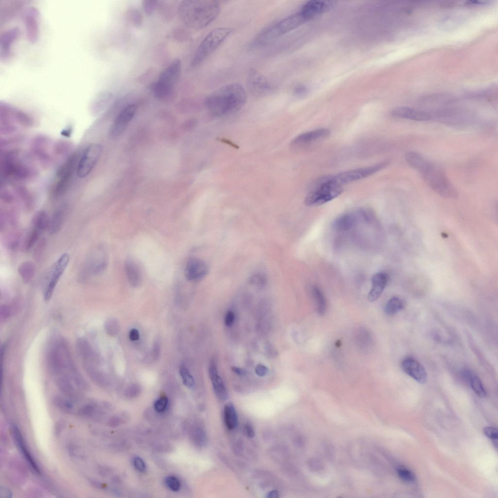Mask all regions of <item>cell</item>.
I'll list each match as a JSON object with an SVG mask.
<instances>
[{
  "label": "cell",
  "instance_id": "1",
  "mask_svg": "<svg viewBox=\"0 0 498 498\" xmlns=\"http://www.w3.org/2000/svg\"><path fill=\"white\" fill-rule=\"evenodd\" d=\"M220 7L213 0H185L179 3L178 13L181 22L195 30L202 29L218 16Z\"/></svg>",
  "mask_w": 498,
  "mask_h": 498
},
{
  "label": "cell",
  "instance_id": "2",
  "mask_svg": "<svg viewBox=\"0 0 498 498\" xmlns=\"http://www.w3.org/2000/svg\"><path fill=\"white\" fill-rule=\"evenodd\" d=\"M246 100L244 88L240 84L234 83L221 87L211 93L206 98L205 103L212 115L221 117L239 110Z\"/></svg>",
  "mask_w": 498,
  "mask_h": 498
},
{
  "label": "cell",
  "instance_id": "3",
  "mask_svg": "<svg viewBox=\"0 0 498 498\" xmlns=\"http://www.w3.org/2000/svg\"><path fill=\"white\" fill-rule=\"evenodd\" d=\"M426 184L439 196L448 199H456L458 192L444 171L432 163L421 173Z\"/></svg>",
  "mask_w": 498,
  "mask_h": 498
},
{
  "label": "cell",
  "instance_id": "4",
  "mask_svg": "<svg viewBox=\"0 0 498 498\" xmlns=\"http://www.w3.org/2000/svg\"><path fill=\"white\" fill-rule=\"evenodd\" d=\"M230 28L220 27L210 32L197 49L191 61V66L196 67L204 61L232 33Z\"/></svg>",
  "mask_w": 498,
  "mask_h": 498
},
{
  "label": "cell",
  "instance_id": "5",
  "mask_svg": "<svg viewBox=\"0 0 498 498\" xmlns=\"http://www.w3.org/2000/svg\"><path fill=\"white\" fill-rule=\"evenodd\" d=\"M307 21L302 13L299 11L266 28L260 33V38L265 44L272 42L282 35L296 28Z\"/></svg>",
  "mask_w": 498,
  "mask_h": 498
},
{
  "label": "cell",
  "instance_id": "6",
  "mask_svg": "<svg viewBox=\"0 0 498 498\" xmlns=\"http://www.w3.org/2000/svg\"><path fill=\"white\" fill-rule=\"evenodd\" d=\"M342 191L341 186L332 183L327 178H325L321 179L316 188L307 195L304 202L307 206H319L337 197Z\"/></svg>",
  "mask_w": 498,
  "mask_h": 498
},
{
  "label": "cell",
  "instance_id": "7",
  "mask_svg": "<svg viewBox=\"0 0 498 498\" xmlns=\"http://www.w3.org/2000/svg\"><path fill=\"white\" fill-rule=\"evenodd\" d=\"M181 64L180 60L173 61L160 74L153 86L162 93H175V86L179 80L181 73Z\"/></svg>",
  "mask_w": 498,
  "mask_h": 498
},
{
  "label": "cell",
  "instance_id": "8",
  "mask_svg": "<svg viewBox=\"0 0 498 498\" xmlns=\"http://www.w3.org/2000/svg\"><path fill=\"white\" fill-rule=\"evenodd\" d=\"M388 164V162L384 161L372 166L343 172L327 178L332 183L341 186L368 177L384 168Z\"/></svg>",
  "mask_w": 498,
  "mask_h": 498
},
{
  "label": "cell",
  "instance_id": "9",
  "mask_svg": "<svg viewBox=\"0 0 498 498\" xmlns=\"http://www.w3.org/2000/svg\"><path fill=\"white\" fill-rule=\"evenodd\" d=\"M69 255L65 253L53 265L45 281L44 299L48 301L51 298L55 287L69 262Z\"/></svg>",
  "mask_w": 498,
  "mask_h": 498
},
{
  "label": "cell",
  "instance_id": "10",
  "mask_svg": "<svg viewBox=\"0 0 498 498\" xmlns=\"http://www.w3.org/2000/svg\"><path fill=\"white\" fill-rule=\"evenodd\" d=\"M102 152V146L98 143L88 145L83 152L76 167V174L80 178L87 177L96 164Z\"/></svg>",
  "mask_w": 498,
  "mask_h": 498
},
{
  "label": "cell",
  "instance_id": "11",
  "mask_svg": "<svg viewBox=\"0 0 498 498\" xmlns=\"http://www.w3.org/2000/svg\"><path fill=\"white\" fill-rule=\"evenodd\" d=\"M247 85L251 93L257 97L267 95L274 89L273 85L267 78L253 68L249 71Z\"/></svg>",
  "mask_w": 498,
  "mask_h": 498
},
{
  "label": "cell",
  "instance_id": "12",
  "mask_svg": "<svg viewBox=\"0 0 498 498\" xmlns=\"http://www.w3.org/2000/svg\"><path fill=\"white\" fill-rule=\"evenodd\" d=\"M137 110V106L134 104L125 106L119 113L109 130V136L116 138L121 136L134 117Z\"/></svg>",
  "mask_w": 498,
  "mask_h": 498
},
{
  "label": "cell",
  "instance_id": "13",
  "mask_svg": "<svg viewBox=\"0 0 498 498\" xmlns=\"http://www.w3.org/2000/svg\"><path fill=\"white\" fill-rule=\"evenodd\" d=\"M76 158L72 156L59 169L57 175L59 180L54 188L53 194L58 196L65 193L72 177L74 169H76Z\"/></svg>",
  "mask_w": 498,
  "mask_h": 498
},
{
  "label": "cell",
  "instance_id": "14",
  "mask_svg": "<svg viewBox=\"0 0 498 498\" xmlns=\"http://www.w3.org/2000/svg\"><path fill=\"white\" fill-rule=\"evenodd\" d=\"M3 170L6 175L18 179L26 178L30 173L26 165L15 156V153H9L5 156Z\"/></svg>",
  "mask_w": 498,
  "mask_h": 498
},
{
  "label": "cell",
  "instance_id": "15",
  "mask_svg": "<svg viewBox=\"0 0 498 498\" xmlns=\"http://www.w3.org/2000/svg\"><path fill=\"white\" fill-rule=\"evenodd\" d=\"M208 272L206 263L200 259L191 258L187 262L184 269V275L188 281L192 282L202 279Z\"/></svg>",
  "mask_w": 498,
  "mask_h": 498
},
{
  "label": "cell",
  "instance_id": "16",
  "mask_svg": "<svg viewBox=\"0 0 498 498\" xmlns=\"http://www.w3.org/2000/svg\"><path fill=\"white\" fill-rule=\"evenodd\" d=\"M334 4L333 1L310 0L303 5L300 11L308 21L330 10Z\"/></svg>",
  "mask_w": 498,
  "mask_h": 498
},
{
  "label": "cell",
  "instance_id": "17",
  "mask_svg": "<svg viewBox=\"0 0 498 498\" xmlns=\"http://www.w3.org/2000/svg\"><path fill=\"white\" fill-rule=\"evenodd\" d=\"M401 367L405 373L418 382L421 384L426 382V371L421 364L415 358L411 357L405 358L402 362Z\"/></svg>",
  "mask_w": 498,
  "mask_h": 498
},
{
  "label": "cell",
  "instance_id": "18",
  "mask_svg": "<svg viewBox=\"0 0 498 498\" xmlns=\"http://www.w3.org/2000/svg\"><path fill=\"white\" fill-rule=\"evenodd\" d=\"M392 116L416 121H427L431 118V114L426 111L406 107H399L391 112Z\"/></svg>",
  "mask_w": 498,
  "mask_h": 498
},
{
  "label": "cell",
  "instance_id": "19",
  "mask_svg": "<svg viewBox=\"0 0 498 498\" xmlns=\"http://www.w3.org/2000/svg\"><path fill=\"white\" fill-rule=\"evenodd\" d=\"M107 266V260L104 252L102 251L97 257L88 262L82 271L81 278L85 280L90 275H97L103 273Z\"/></svg>",
  "mask_w": 498,
  "mask_h": 498
},
{
  "label": "cell",
  "instance_id": "20",
  "mask_svg": "<svg viewBox=\"0 0 498 498\" xmlns=\"http://www.w3.org/2000/svg\"><path fill=\"white\" fill-rule=\"evenodd\" d=\"M330 134L329 129L319 128L300 134L292 141L294 146H303L309 144L328 137Z\"/></svg>",
  "mask_w": 498,
  "mask_h": 498
},
{
  "label": "cell",
  "instance_id": "21",
  "mask_svg": "<svg viewBox=\"0 0 498 498\" xmlns=\"http://www.w3.org/2000/svg\"><path fill=\"white\" fill-rule=\"evenodd\" d=\"M209 374L216 397L221 401L228 398L227 389L219 376L216 366L214 361H212L209 368Z\"/></svg>",
  "mask_w": 498,
  "mask_h": 498
},
{
  "label": "cell",
  "instance_id": "22",
  "mask_svg": "<svg viewBox=\"0 0 498 498\" xmlns=\"http://www.w3.org/2000/svg\"><path fill=\"white\" fill-rule=\"evenodd\" d=\"M13 432L16 444L19 449H20L21 454L28 462L30 466L32 468L35 473L37 474H40L41 470L39 467L30 453L29 450L27 448L24 439H23L20 431L15 426L13 427Z\"/></svg>",
  "mask_w": 498,
  "mask_h": 498
},
{
  "label": "cell",
  "instance_id": "23",
  "mask_svg": "<svg viewBox=\"0 0 498 498\" xmlns=\"http://www.w3.org/2000/svg\"><path fill=\"white\" fill-rule=\"evenodd\" d=\"M372 287L368 295L370 301H375L380 296L388 281V275L385 272H378L372 278Z\"/></svg>",
  "mask_w": 498,
  "mask_h": 498
},
{
  "label": "cell",
  "instance_id": "24",
  "mask_svg": "<svg viewBox=\"0 0 498 498\" xmlns=\"http://www.w3.org/2000/svg\"><path fill=\"white\" fill-rule=\"evenodd\" d=\"M125 275L130 285L133 287L139 286L142 282V276L140 269L132 259H127L124 263Z\"/></svg>",
  "mask_w": 498,
  "mask_h": 498
},
{
  "label": "cell",
  "instance_id": "25",
  "mask_svg": "<svg viewBox=\"0 0 498 498\" xmlns=\"http://www.w3.org/2000/svg\"><path fill=\"white\" fill-rule=\"evenodd\" d=\"M405 159L409 165L420 173L424 171L431 163L422 155L414 151L406 153Z\"/></svg>",
  "mask_w": 498,
  "mask_h": 498
},
{
  "label": "cell",
  "instance_id": "26",
  "mask_svg": "<svg viewBox=\"0 0 498 498\" xmlns=\"http://www.w3.org/2000/svg\"><path fill=\"white\" fill-rule=\"evenodd\" d=\"M76 347L78 354L83 360V362L94 363L96 360L95 354L92 348L86 339L83 338H78L76 340Z\"/></svg>",
  "mask_w": 498,
  "mask_h": 498
},
{
  "label": "cell",
  "instance_id": "27",
  "mask_svg": "<svg viewBox=\"0 0 498 498\" xmlns=\"http://www.w3.org/2000/svg\"><path fill=\"white\" fill-rule=\"evenodd\" d=\"M462 375L470 383L472 389L479 396L485 397L486 396L484 387L477 375L467 369L463 370Z\"/></svg>",
  "mask_w": 498,
  "mask_h": 498
},
{
  "label": "cell",
  "instance_id": "28",
  "mask_svg": "<svg viewBox=\"0 0 498 498\" xmlns=\"http://www.w3.org/2000/svg\"><path fill=\"white\" fill-rule=\"evenodd\" d=\"M310 293L316 312L320 315H324L326 310V302L323 293L316 285L311 287Z\"/></svg>",
  "mask_w": 498,
  "mask_h": 498
},
{
  "label": "cell",
  "instance_id": "29",
  "mask_svg": "<svg viewBox=\"0 0 498 498\" xmlns=\"http://www.w3.org/2000/svg\"><path fill=\"white\" fill-rule=\"evenodd\" d=\"M224 420L228 429L232 430L237 425L238 416L234 405L231 403H227L224 409Z\"/></svg>",
  "mask_w": 498,
  "mask_h": 498
},
{
  "label": "cell",
  "instance_id": "30",
  "mask_svg": "<svg viewBox=\"0 0 498 498\" xmlns=\"http://www.w3.org/2000/svg\"><path fill=\"white\" fill-rule=\"evenodd\" d=\"M65 210L63 208L56 210L50 218L48 231L50 234L57 233L61 230L65 218Z\"/></svg>",
  "mask_w": 498,
  "mask_h": 498
},
{
  "label": "cell",
  "instance_id": "31",
  "mask_svg": "<svg viewBox=\"0 0 498 498\" xmlns=\"http://www.w3.org/2000/svg\"><path fill=\"white\" fill-rule=\"evenodd\" d=\"M355 222L356 218L353 214L345 213L338 217L334 221L333 226L337 231H346L351 229Z\"/></svg>",
  "mask_w": 498,
  "mask_h": 498
},
{
  "label": "cell",
  "instance_id": "32",
  "mask_svg": "<svg viewBox=\"0 0 498 498\" xmlns=\"http://www.w3.org/2000/svg\"><path fill=\"white\" fill-rule=\"evenodd\" d=\"M35 269L34 264L30 261L22 262L19 265L18 268L20 277L25 284H28L32 281L35 275Z\"/></svg>",
  "mask_w": 498,
  "mask_h": 498
},
{
  "label": "cell",
  "instance_id": "33",
  "mask_svg": "<svg viewBox=\"0 0 498 498\" xmlns=\"http://www.w3.org/2000/svg\"><path fill=\"white\" fill-rule=\"evenodd\" d=\"M50 220V218L45 211H38L35 214L32 220L33 228L42 232L48 229Z\"/></svg>",
  "mask_w": 498,
  "mask_h": 498
},
{
  "label": "cell",
  "instance_id": "34",
  "mask_svg": "<svg viewBox=\"0 0 498 498\" xmlns=\"http://www.w3.org/2000/svg\"><path fill=\"white\" fill-rule=\"evenodd\" d=\"M54 406L66 413H72L75 409L74 402L71 399L61 396H55L53 399Z\"/></svg>",
  "mask_w": 498,
  "mask_h": 498
},
{
  "label": "cell",
  "instance_id": "35",
  "mask_svg": "<svg viewBox=\"0 0 498 498\" xmlns=\"http://www.w3.org/2000/svg\"><path fill=\"white\" fill-rule=\"evenodd\" d=\"M98 405L96 403H89L80 407L77 411L78 415L86 418L97 417L100 413Z\"/></svg>",
  "mask_w": 498,
  "mask_h": 498
},
{
  "label": "cell",
  "instance_id": "36",
  "mask_svg": "<svg viewBox=\"0 0 498 498\" xmlns=\"http://www.w3.org/2000/svg\"><path fill=\"white\" fill-rule=\"evenodd\" d=\"M405 302L402 299L394 297L390 299L387 302L385 311L389 315H394L404 308Z\"/></svg>",
  "mask_w": 498,
  "mask_h": 498
},
{
  "label": "cell",
  "instance_id": "37",
  "mask_svg": "<svg viewBox=\"0 0 498 498\" xmlns=\"http://www.w3.org/2000/svg\"><path fill=\"white\" fill-rule=\"evenodd\" d=\"M126 19L132 25L136 27H140L142 23V16L136 7L130 6L126 12Z\"/></svg>",
  "mask_w": 498,
  "mask_h": 498
},
{
  "label": "cell",
  "instance_id": "38",
  "mask_svg": "<svg viewBox=\"0 0 498 498\" xmlns=\"http://www.w3.org/2000/svg\"><path fill=\"white\" fill-rule=\"evenodd\" d=\"M41 232L39 230L33 228L25 238L22 245L23 249L30 250L38 241Z\"/></svg>",
  "mask_w": 498,
  "mask_h": 498
},
{
  "label": "cell",
  "instance_id": "39",
  "mask_svg": "<svg viewBox=\"0 0 498 498\" xmlns=\"http://www.w3.org/2000/svg\"><path fill=\"white\" fill-rule=\"evenodd\" d=\"M179 373L183 384L189 389L193 388L195 386V380L188 368L184 365L180 366Z\"/></svg>",
  "mask_w": 498,
  "mask_h": 498
},
{
  "label": "cell",
  "instance_id": "40",
  "mask_svg": "<svg viewBox=\"0 0 498 498\" xmlns=\"http://www.w3.org/2000/svg\"><path fill=\"white\" fill-rule=\"evenodd\" d=\"M159 1L155 0H144L142 1V5L145 14L151 16L155 10L158 7Z\"/></svg>",
  "mask_w": 498,
  "mask_h": 498
},
{
  "label": "cell",
  "instance_id": "41",
  "mask_svg": "<svg viewBox=\"0 0 498 498\" xmlns=\"http://www.w3.org/2000/svg\"><path fill=\"white\" fill-rule=\"evenodd\" d=\"M105 329L109 335L115 336L119 330V324L114 319L109 318L105 322Z\"/></svg>",
  "mask_w": 498,
  "mask_h": 498
},
{
  "label": "cell",
  "instance_id": "42",
  "mask_svg": "<svg viewBox=\"0 0 498 498\" xmlns=\"http://www.w3.org/2000/svg\"><path fill=\"white\" fill-rule=\"evenodd\" d=\"M397 472L399 477L405 481L412 482L415 480L414 474L409 469L400 467L397 469Z\"/></svg>",
  "mask_w": 498,
  "mask_h": 498
},
{
  "label": "cell",
  "instance_id": "43",
  "mask_svg": "<svg viewBox=\"0 0 498 498\" xmlns=\"http://www.w3.org/2000/svg\"><path fill=\"white\" fill-rule=\"evenodd\" d=\"M356 338L359 345L362 347H368L371 340L369 333L363 329L358 332Z\"/></svg>",
  "mask_w": 498,
  "mask_h": 498
},
{
  "label": "cell",
  "instance_id": "44",
  "mask_svg": "<svg viewBox=\"0 0 498 498\" xmlns=\"http://www.w3.org/2000/svg\"><path fill=\"white\" fill-rule=\"evenodd\" d=\"M250 284L259 287L264 286L267 283V279L265 275L258 273L253 274L249 279Z\"/></svg>",
  "mask_w": 498,
  "mask_h": 498
},
{
  "label": "cell",
  "instance_id": "45",
  "mask_svg": "<svg viewBox=\"0 0 498 498\" xmlns=\"http://www.w3.org/2000/svg\"><path fill=\"white\" fill-rule=\"evenodd\" d=\"M165 483L172 491L177 492L180 488V483L178 478L174 476H168L165 478Z\"/></svg>",
  "mask_w": 498,
  "mask_h": 498
},
{
  "label": "cell",
  "instance_id": "46",
  "mask_svg": "<svg viewBox=\"0 0 498 498\" xmlns=\"http://www.w3.org/2000/svg\"><path fill=\"white\" fill-rule=\"evenodd\" d=\"M193 437L196 444L203 445L205 444L206 438L205 432L200 428H197L194 431Z\"/></svg>",
  "mask_w": 498,
  "mask_h": 498
},
{
  "label": "cell",
  "instance_id": "47",
  "mask_svg": "<svg viewBox=\"0 0 498 498\" xmlns=\"http://www.w3.org/2000/svg\"><path fill=\"white\" fill-rule=\"evenodd\" d=\"M168 402V398L165 396L160 398L155 401L154 404L155 410L159 412L164 411L167 407Z\"/></svg>",
  "mask_w": 498,
  "mask_h": 498
},
{
  "label": "cell",
  "instance_id": "48",
  "mask_svg": "<svg viewBox=\"0 0 498 498\" xmlns=\"http://www.w3.org/2000/svg\"><path fill=\"white\" fill-rule=\"evenodd\" d=\"M485 435L493 441H497L498 438V430L496 428L491 427H485L483 428Z\"/></svg>",
  "mask_w": 498,
  "mask_h": 498
},
{
  "label": "cell",
  "instance_id": "49",
  "mask_svg": "<svg viewBox=\"0 0 498 498\" xmlns=\"http://www.w3.org/2000/svg\"><path fill=\"white\" fill-rule=\"evenodd\" d=\"M133 464L135 467L140 472H144L146 469V465L143 460L139 457H136L133 459Z\"/></svg>",
  "mask_w": 498,
  "mask_h": 498
},
{
  "label": "cell",
  "instance_id": "50",
  "mask_svg": "<svg viewBox=\"0 0 498 498\" xmlns=\"http://www.w3.org/2000/svg\"><path fill=\"white\" fill-rule=\"evenodd\" d=\"M140 391V388L137 385H130L125 390V395L129 397H134L138 395Z\"/></svg>",
  "mask_w": 498,
  "mask_h": 498
},
{
  "label": "cell",
  "instance_id": "51",
  "mask_svg": "<svg viewBox=\"0 0 498 498\" xmlns=\"http://www.w3.org/2000/svg\"><path fill=\"white\" fill-rule=\"evenodd\" d=\"M235 320V315L231 310H229L226 314L225 317V324L227 326L230 327L232 325Z\"/></svg>",
  "mask_w": 498,
  "mask_h": 498
},
{
  "label": "cell",
  "instance_id": "52",
  "mask_svg": "<svg viewBox=\"0 0 498 498\" xmlns=\"http://www.w3.org/2000/svg\"><path fill=\"white\" fill-rule=\"evenodd\" d=\"M255 372L259 376H264L267 374L268 372V369L266 366L261 364H259L256 366L255 368Z\"/></svg>",
  "mask_w": 498,
  "mask_h": 498
},
{
  "label": "cell",
  "instance_id": "53",
  "mask_svg": "<svg viewBox=\"0 0 498 498\" xmlns=\"http://www.w3.org/2000/svg\"><path fill=\"white\" fill-rule=\"evenodd\" d=\"M10 309L7 305H1L0 309V315L1 319H6L10 316Z\"/></svg>",
  "mask_w": 498,
  "mask_h": 498
},
{
  "label": "cell",
  "instance_id": "54",
  "mask_svg": "<svg viewBox=\"0 0 498 498\" xmlns=\"http://www.w3.org/2000/svg\"><path fill=\"white\" fill-rule=\"evenodd\" d=\"M306 87L302 85H299L295 87L293 90L295 95L301 97L303 96L306 93Z\"/></svg>",
  "mask_w": 498,
  "mask_h": 498
},
{
  "label": "cell",
  "instance_id": "55",
  "mask_svg": "<svg viewBox=\"0 0 498 498\" xmlns=\"http://www.w3.org/2000/svg\"><path fill=\"white\" fill-rule=\"evenodd\" d=\"M12 497V492L8 488L1 486L0 488V498H10Z\"/></svg>",
  "mask_w": 498,
  "mask_h": 498
},
{
  "label": "cell",
  "instance_id": "56",
  "mask_svg": "<svg viewBox=\"0 0 498 498\" xmlns=\"http://www.w3.org/2000/svg\"><path fill=\"white\" fill-rule=\"evenodd\" d=\"M65 422L63 420L58 421L55 426L54 433L56 436H59L65 427Z\"/></svg>",
  "mask_w": 498,
  "mask_h": 498
},
{
  "label": "cell",
  "instance_id": "57",
  "mask_svg": "<svg viewBox=\"0 0 498 498\" xmlns=\"http://www.w3.org/2000/svg\"><path fill=\"white\" fill-rule=\"evenodd\" d=\"M245 431L246 434L250 438H252L255 436V431L252 426L249 423H247L245 425Z\"/></svg>",
  "mask_w": 498,
  "mask_h": 498
},
{
  "label": "cell",
  "instance_id": "58",
  "mask_svg": "<svg viewBox=\"0 0 498 498\" xmlns=\"http://www.w3.org/2000/svg\"><path fill=\"white\" fill-rule=\"evenodd\" d=\"M139 332L136 329H132L130 331L129 333V338L131 340H138L139 339Z\"/></svg>",
  "mask_w": 498,
  "mask_h": 498
},
{
  "label": "cell",
  "instance_id": "59",
  "mask_svg": "<svg viewBox=\"0 0 498 498\" xmlns=\"http://www.w3.org/2000/svg\"><path fill=\"white\" fill-rule=\"evenodd\" d=\"M231 370L238 375H244L246 374V372L244 370L238 367H231Z\"/></svg>",
  "mask_w": 498,
  "mask_h": 498
},
{
  "label": "cell",
  "instance_id": "60",
  "mask_svg": "<svg viewBox=\"0 0 498 498\" xmlns=\"http://www.w3.org/2000/svg\"><path fill=\"white\" fill-rule=\"evenodd\" d=\"M279 497V493L276 490H272L269 492L266 496L267 498H277Z\"/></svg>",
  "mask_w": 498,
  "mask_h": 498
}]
</instances>
